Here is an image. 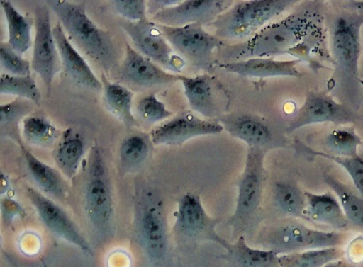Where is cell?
<instances>
[{"label":"cell","instance_id":"obj_36","mask_svg":"<svg viewBox=\"0 0 363 267\" xmlns=\"http://www.w3.org/2000/svg\"><path fill=\"white\" fill-rule=\"evenodd\" d=\"M32 110V106L21 98L0 106V125H1L2 137L6 135H14L18 142V128L22 118L28 115Z\"/></svg>","mask_w":363,"mask_h":267},{"label":"cell","instance_id":"obj_13","mask_svg":"<svg viewBox=\"0 0 363 267\" xmlns=\"http://www.w3.org/2000/svg\"><path fill=\"white\" fill-rule=\"evenodd\" d=\"M84 196L85 210L91 222L96 228H105L112 218L113 197L105 164L97 148L91 153Z\"/></svg>","mask_w":363,"mask_h":267},{"label":"cell","instance_id":"obj_42","mask_svg":"<svg viewBox=\"0 0 363 267\" xmlns=\"http://www.w3.org/2000/svg\"><path fill=\"white\" fill-rule=\"evenodd\" d=\"M345 8L349 11L363 12V1H348L345 4Z\"/></svg>","mask_w":363,"mask_h":267},{"label":"cell","instance_id":"obj_11","mask_svg":"<svg viewBox=\"0 0 363 267\" xmlns=\"http://www.w3.org/2000/svg\"><path fill=\"white\" fill-rule=\"evenodd\" d=\"M35 39L31 69L43 79L50 95L53 79L60 70L59 50L51 25L50 9L46 3L38 4L35 11Z\"/></svg>","mask_w":363,"mask_h":267},{"label":"cell","instance_id":"obj_14","mask_svg":"<svg viewBox=\"0 0 363 267\" xmlns=\"http://www.w3.org/2000/svg\"><path fill=\"white\" fill-rule=\"evenodd\" d=\"M121 25L147 58L172 72H180L184 68V59L173 55L171 45L156 23L147 19L136 23L122 22Z\"/></svg>","mask_w":363,"mask_h":267},{"label":"cell","instance_id":"obj_33","mask_svg":"<svg viewBox=\"0 0 363 267\" xmlns=\"http://www.w3.org/2000/svg\"><path fill=\"white\" fill-rule=\"evenodd\" d=\"M363 144L361 137L353 127L336 129L326 136L324 145L328 154L341 157H354L359 155L358 149Z\"/></svg>","mask_w":363,"mask_h":267},{"label":"cell","instance_id":"obj_7","mask_svg":"<svg viewBox=\"0 0 363 267\" xmlns=\"http://www.w3.org/2000/svg\"><path fill=\"white\" fill-rule=\"evenodd\" d=\"M157 25L168 43L194 69L209 74L216 69L218 61L215 59V52H220L227 45L223 40L207 32L203 25L191 24L181 28Z\"/></svg>","mask_w":363,"mask_h":267},{"label":"cell","instance_id":"obj_31","mask_svg":"<svg viewBox=\"0 0 363 267\" xmlns=\"http://www.w3.org/2000/svg\"><path fill=\"white\" fill-rule=\"evenodd\" d=\"M345 251L340 246L286 254L279 256L280 267H323L341 259Z\"/></svg>","mask_w":363,"mask_h":267},{"label":"cell","instance_id":"obj_23","mask_svg":"<svg viewBox=\"0 0 363 267\" xmlns=\"http://www.w3.org/2000/svg\"><path fill=\"white\" fill-rule=\"evenodd\" d=\"M271 203L282 218L306 220L307 200L305 191L289 180H277L271 186Z\"/></svg>","mask_w":363,"mask_h":267},{"label":"cell","instance_id":"obj_6","mask_svg":"<svg viewBox=\"0 0 363 267\" xmlns=\"http://www.w3.org/2000/svg\"><path fill=\"white\" fill-rule=\"evenodd\" d=\"M297 4L298 1L291 0H250L234 3L209 26L213 29L214 35L223 41L245 42Z\"/></svg>","mask_w":363,"mask_h":267},{"label":"cell","instance_id":"obj_30","mask_svg":"<svg viewBox=\"0 0 363 267\" xmlns=\"http://www.w3.org/2000/svg\"><path fill=\"white\" fill-rule=\"evenodd\" d=\"M323 179L338 197L349 224L363 231V197L327 173L323 176Z\"/></svg>","mask_w":363,"mask_h":267},{"label":"cell","instance_id":"obj_4","mask_svg":"<svg viewBox=\"0 0 363 267\" xmlns=\"http://www.w3.org/2000/svg\"><path fill=\"white\" fill-rule=\"evenodd\" d=\"M46 4L80 50L105 71L113 68L117 53L112 38L108 32L100 29L87 16L83 4L55 0Z\"/></svg>","mask_w":363,"mask_h":267},{"label":"cell","instance_id":"obj_3","mask_svg":"<svg viewBox=\"0 0 363 267\" xmlns=\"http://www.w3.org/2000/svg\"><path fill=\"white\" fill-rule=\"evenodd\" d=\"M248 244L279 256L307 250L341 246L347 237L337 232L315 229L293 218H281L259 224Z\"/></svg>","mask_w":363,"mask_h":267},{"label":"cell","instance_id":"obj_41","mask_svg":"<svg viewBox=\"0 0 363 267\" xmlns=\"http://www.w3.org/2000/svg\"><path fill=\"white\" fill-rule=\"evenodd\" d=\"M181 1L178 0H167V1H149L147 3V14L156 16L157 13L164 11L170 6L177 5Z\"/></svg>","mask_w":363,"mask_h":267},{"label":"cell","instance_id":"obj_44","mask_svg":"<svg viewBox=\"0 0 363 267\" xmlns=\"http://www.w3.org/2000/svg\"><path fill=\"white\" fill-rule=\"evenodd\" d=\"M0 178H1V195H3L9 189V183L4 174H1V177Z\"/></svg>","mask_w":363,"mask_h":267},{"label":"cell","instance_id":"obj_39","mask_svg":"<svg viewBox=\"0 0 363 267\" xmlns=\"http://www.w3.org/2000/svg\"><path fill=\"white\" fill-rule=\"evenodd\" d=\"M118 15L129 20V22H140L147 20V3L140 0H118L111 2Z\"/></svg>","mask_w":363,"mask_h":267},{"label":"cell","instance_id":"obj_20","mask_svg":"<svg viewBox=\"0 0 363 267\" xmlns=\"http://www.w3.org/2000/svg\"><path fill=\"white\" fill-rule=\"evenodd\" d=\"M300 59L278 61L272 57H254L235 62L218 63V67L227 72L252 78L294 77L301 78L297 67Z\"/></svg>","mask_w":363,"mask_h":267},{"label":"cell","instance_id":"obj_21","mask_svg":"<svg viewBox=\"0 0 363 267\" xmlns=\"http://www.w3.org/2000/svg\"><path fill=\"white\" fill-rule=\"evenodd\" d=\"M52 31L62 62L73 81L87 89L102 90V83L99 81L89 64L73 47L65 35L62 24L58 23Z\"/></svg>","mask_w":363,"mask_h":267},{"label":"cell","instance_id":"obj_8","mask_svg":"<svg viewBox=\"0 0 363 267\" xmlns=\"http://www.w3.org/2000/svg\"><path fill=\"white\" fill-rule=\"evenodd\" d=\"M136 231L141 248L154 263L164 261L168 246L167 222L162 200L156 191L146 190L138 200Z\"/></svg>","mask_w":363,"mask_h":267},{"label":"cell","instance_id":"obj_17","mask_svg":"<svg viewBox=\"0 0 363 267\" xmlns=\"http://www.w3.org/2000/svg\"><path fill=\"white\" fill-rule=\"evenodd\" d=\"M223 130L218 120L203 119L192 111H184L152 130L150 137L155 145L177 146L193 138L219 135Z\"/></svg>","mask_w":363,"mask_h":267},{"label":"cell","instance_id":"obj_43","mask_svg":"<svg viewBox=\"0 0 363 267\" xmlns=\"http://www.w3.org/2000/svg\"><path fill=\"white\" fill-rule=\"evenodd\" d=\"M323 267H355L351 263L346 261L344 258L331 262Z\"/></svg>","mask_w":363,"mask_h":267},{"label":"cell","instance_id":"obj_1","mask_svg":"<svg viewBox=\"0 0 363 267\" xmlns=\"http://www.w3.org/2000/svg\"><path fill=\"white\" fill-rule=\"evenodd\" d=\"M363 12L342 10L326 16L328 47L335 67L328 91L340 103L358 111L363 102L360 76L361 29Z\"/></svg>","mask_w":363,"mask_h":267},{"label":"cell","instance_id":"obj_2","mask_svg":"<svg viewBox=\"0 0 363 267\" xmlns=\"http://www.w3.org/2000/svg\"><path fill=\"white\" fill-rule=\"evenodd\" d=\"M325 19L324 4L301 3L290 15L268 24L247 41L225 45L219 53L221 63L288 55L315 30L325 25Z\"/></svg>","mask_w":363,"mask_h":267},{"label":"cell","instance_id":"obj_24","mask_svg":"<svg viewBox=\"0 0 363 267\" xmlns=\"http://www.w3.org/2000/svg\"><path fill=\"white\" fill-rule=\"evenodd\" d=\"M18 144L24 158L26 170L38 188L44 195L50 198L64 199L67 195V188L59 172L33 156L21 142Z\"/></svg>","mask_w":363,"mask_h":267},{"label":"cell","instance_id":"obj_26","mask_svg":"<svg viewBox=\"0 0 363 267\" xmlns=\"http://www.w3.org/2000/svg\"><path fill=\"white\" fill-rule=\"evenodd\" d=\"M0 4L8 24L9 44L19 55H22L32 45L31 19L22 15L10 1L4 0Z\"/></svg>","mask_w":363,"mask_h":267},{"label":"cell","instance_id":"obj_45","mask_svg":"<svg viewBox=\"0 0 363 267\" xmlns=\"http://www.w3.org/2000/svg\"><path fill=\"white\" fill-rule=\"evenodd\" d=\"M360 76L362 79H363V61L360 64Z\"/></svg>","mask_w":363,"mask_h":267},{"label":"cell","instance_id":"obj_25","mask_svg":"<svg viewBox=\"0 0 363 267\" xmlns=\"http://www.w3.org/2000/svg\"><path fill=\"white\" fill-rule=\"evenodd\" d=\"M221 258L233 267H280L278 254L254 248L246 237L240 236L231 243L230 249Z\"/></svg>","mask_w":363,"mask_h":267},{"label":"cell","instance_id":"obj_32","mask_svg":"<svg viewBox=\"0 0 363 267\" xmlns=\"http://www.w3.org/2000/svg\"><path fill=\"white\" fill-rule=\"evenodd\" d=\"M295 149L301 155L309 157H323L333 161L345 169L352 179L355 188L363 197V158L358 155L354 157H336L324 152L309 148L300 141L294 143Z\"/></svg>","mask_w":363,"mask_h":267},{"label":"cell","instance_id":"obj_34","mask_svg":"<svg viewBox=\"0 0 363 267\" xmlns=\"http://www.w3.org/2000/svg\"><path fill=\"white\" fill-rule=\"evenodd\" d=\"M23 135L30 144L48 147L55 143L60 132L48 119L42 116H31L23 120Z\"/></svg>","mask_w":363,"mask_h":267},{"label":"cell","instance_id":"obj_35","mask_svg":"<svg viewBox=\"0 0 363 267\" xmlns=\"http://www.w3.org/2000/svg\"><path fill=\"white\" fill-rule=\"evenodd\" d=\"M0 92L1 94L16 96L39 106L42 101V94L40 92L35 79L31 75L17 76L3 74L0 77Z\"/></svg>","mask_w":363,"mask_h":267},{"label":"cell","instance_id":"obj_19","mask_svg":"<svg viewBox=\"0 0 363 267\" xmlns=\"http://www.w3.org/2000/svg\"><path fill=\"white\" fill-rule=\"evenodd\" d=\"M118 74L123 81L139 89H152L179 81L174 75L160 69L150 59L140 55L126 44L125 57Z\"/></svg>","mask_w":363,"mask_h":267},{"label":"cell","instance_id":"obj_5","mask_svg":"<svg viewBox=\"0 0 363 267\" xmlns=\"http://www.w3.org/2000/svg\"><path fill=\"white\" fill-rule=\"evenodd\" d=\"M265 154L263 149L248 147L245 169L238 183L236 207L228 222L236 239L250 235L259 225L266 181Z\"/></svg>","mask_w":363,"mask_h":267},{"label":"cell","instance_id":"obj_9","mask_svg":"<svg viewBox=\"0 0 363 267\" xmlns=\"http://www.w3.org/2000/svg\"><path fill=\"white\" fill-rule=\"evenodd\" d=\"M177 205L173 232L181 242L188 244L213 242L223 246L225 251L230 249L231 243L217 231L221 220L208 215L197 193H184L179 198Z\"/></svg>","mask_w":363,"mask_h":267},{"label":"cell","instance_id":"obj_40","mask_svg":"<svg viewBox=\"0 0 363 267\" xmlns=\"http://www.w3.org/2000/svg\"><path fill=\"white\" fill-rule=\"evenodd\" d=\"M1 215L4 222L11 225L16 217L23 218L26 212L23 205L11 198H4L1 200Z\"/></svg>","mask_w":363,"mask_h":267},{"label":"cell","instance_id":"obj_12","mask_svg":"<svg viewBox=\"0 0 363 267\" xmlns=\"http://www.w3.org/2000/svg\"><path fill=\"white\" fill-rule=\"evenodd\" d=\"M218 121L232 137L252 148L267 152L286 145V140L277 127L264 118L237 113L224 115Z\"/></svg>","mask_w":363,"mask_h":267},{"label":"cell","instance_id":"obj_28","mask_svg":"<svg viewBox=\"0 0 363 267\" xmlns=\"http://www.w3.org/2000/svg\"><path fill=\"white\" fill-rule=\"evenodd\" d=\"M101 83L107 108L127 127L137 126V120L132 113L133 92L123 85L110 82L104 73L101 76Z\"/></svg>","mask_w":363,"mask_h":267},{"label":"cell","instance_id":"obj_38","mask_svg":"<svg viewBox=\"0 0 363 267\" xmlns=\"http://www.w3.org/2000/svg\"><path fill=\"white\" fill-rule=\"evenodd\" d=\"M0 62L4 69L13 76H26L31 75V64L22 58L8 43L0 45Z\"/></svg>","mask_w":363,"mask_h":267},{"label":"cell","instance_id":"obj_18","mask_svg":"<svg viewBox=\"0 0 363 267\" xmlns=\"http://www.w3.org/2000/svg\"><path fill=\"white\" fill-rule=\"evenodd\" d=\"M233 1L191 0L161 11L152 19L160 25L181 28L191 24L209 25L233 5Z\"/></svg>","mask_w":363,"mask_h":267},{"label":"cell","instance_id":"obj_16","mask_svg":"<svg viewBox=\"0 0 363 267\" xmlns=\"http://www.w3.org/2000/svg\"><path fill=\"white\" fill-rule=\"evenodd\" d=\"M26 195L47 229L53 235L75 245L86 255L94 256L90 244L72 220L52 198L29 186L26 189Z\"/></svg>","mask_w":363,"mask_h":267},{"label":"cell","instance_id":"obj_29","mask_svg":"<svg viewBox=\"0 0 363 267\" xmlns=\"http://www.w3.org/2000/svg\"><path fill=\"white\" fill-rule=\"evenodd\" d=\"M85 152L83 139L68 133L57 145L53 157L64 175L72 179L77 175Z\"/></svg>","mask_w":363,"mask_h":267},{"label":"cell","instance_id":"obj_22","mask_svg":"<svg viewBox=\"0 0 363 267\" xmlns=\"http://www.w3.org/2000/svg\"><path fill=\"white\" fill-rule=\"evenodd\" d=\"M307 206L306 220L331 227L335 230H346L349 222L339 200L332 193H313L305 191Z\"/></svg>","mask_w":363,"mask_h":267},{"label":"cell","instance_id":"obj_15","mask_svg":"<svg viewBox=\"0 0 363 267\" xmlns=\"http://www.w3.org/2000/svg\"><path fill=\"white\" fill-rule=\"evenodd\" d=\"M184 95L194 112L206 119L218 120L224 115L228 103V91L210 74L179 76Z\"/></svg>","mask_w":363,"mask_h":267},{"label":"cell","instance_id":"obj_27","mask_svg":"<svg viewBox=\"0 0 363 267\" xmlns=\"http://www.w3.org/2000/svg\"><path fill=\"white\" fill-rule=\"evenodd\" d=\"M150 135L136 133L124 139L119 149L120 170L123 174L138 171L149 158L152 146Z\"/></svg>","mask_w":363,"mask_h":267},{"label":"cell","instance_id":"obj_10","mask_svg":"<svg viewBox=\"0 0 363 267\" xmlns=\"http://www.w3.org/2000/svg\"><path fill=\"white\" fill-rule=\"evenodd\" d=\"M362 121L358 111L336 101L325 92L312 91L286 126L287 133L294 132L306 125L331 123L339 125L357 124Z\"/></svg>","mask_w":363,"mask_h":267},{"label":"cell","instance_id":"obj_37","mask_svg":"<svg viewBox=\"0 0 363 267\" xmlns=\"http://www.w3.org/2000/svg\"><path fill=\"white\" fill-rule=\"evenodd\" d=\"M138 113L144 122L150 124L164 121L172 115V112L167 109L165 104L160 101L154 93L140 100Z\"/></svg>","mask_w":363,"mask_h":267}]
</instances>
